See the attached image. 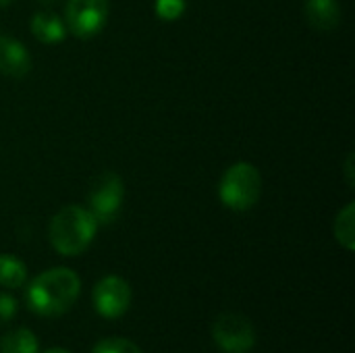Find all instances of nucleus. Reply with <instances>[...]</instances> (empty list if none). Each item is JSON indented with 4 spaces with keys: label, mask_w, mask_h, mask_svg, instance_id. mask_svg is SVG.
Wrapping results in <instances>:
<instances>
[{
    "label": "nucleus",
    "mask_w": 355,
    "mask_h": 353,
    "mask_svg": "<svg viewBox=\"0 0 355 353\" xmlns=\"http://www.w3.org/2000/svg\"><path fill=\"white\" fill-rule=\"evenodd\" d=\"M212 339L220 352L248 353L256 345V331L243 314L225 312L212 325Z\"/></svg>",
    "instance_id": "obj_6"
},
{
    "label": "nucleus",
    "mask_w": 355,
    "mask_h": 353,
    "mask_svg": "<svg viewBox=\"0 0 355 353\" xmlns=\"http://www.w3.org/2000/svg\"><path fill=\"white\" fill-rule=\"evenodd\" d=\"M98 227L100 225L87 208L73 204L60 208L52 216L48 227V239L60 256H79L92 246Z\"/></svg>",
    "instance_id": "obj_2"
},
{
    "label": "nucleus",
    "mask_w": 355,
    "mask_h": 353,
    "mask_svg": "<svg viewBox=\"0 0 355 353\" xmlns=\"http://www.w3.org/2000/svg\"><path fill=\"white\" fill-rule=\"evenodd\" d=\"M335 239L339 241L341 248H345L347 252L355 250V204L349 202L343 210H339L337 218H335Z\"/></svg>",
    "instance_id": "obj_13"
},
{
    "label": "nucleus",
    "mask_w": 355,
    "mask_h": 353,
    "mask_svg": "<svg viewBox=\"0 0 355 353\" xmlns=\"http://www.w3.org/2000/svg\"><path fill=\"white\" fill-rule=\"evenodd\" d=\"M345 175H347V185L354 189V183H355V179H354V154H349L347 156V164H345Z\"/></svg>",
    "instance_id": "obj_17"
},
{
    "label": "nucleus",
    "mask_w": 355,
    "mask_h": 353,
    "mask_svg": "<svg viewBox=\"0 0 355 353\" xmlns=\"http://www.w3.org/2000/svg\"><path fill=\"white\" fill-rule=\"evenodd\" d=\"M17 310H19L17 300L8 293H0V327L8 325L17 316Z\"/></svg>",
    "instance_id": "obj_16"
},
{
    "label": "nucleus",
    "mask_w": 355,
    "mask_h": 353,
    "mask_svg": "<svg viewBox=\"0 0 355 353\" xmlns=\"http://www.w3.org/2000/svg\"><path fill=\"white\" fill-rule=\"evenodd\" d=\"M29 29L44 44H60L67 37V25H64V21L58 15L48 12V10L35 12L31 17Z\"/></svg>",
    "instance_id": "obj_10"
},
{
    "label": "nucleus",
    "mask_w": 355,
    "mask_h": 353,
    "mask_svg": "<svg viewBox=\"0 0 355 353\" xmlns=\"http://www.w3.org/2000/svg\"><path fill=\"white\" fill-rule=\"evenodd\" d=\"M27 281V266L12 254H0V287L19 289Z\"/></svg>",
    "instance_id": "obj_11"
},
{
    "label": "nucleus",
    "mask_w": 355,
    "mask_h": 353,
    "mask_svg": "<svg viewBox=\"0 0 355 353\" xmlns=\"http://www.w3.org/2000/svg\"><path fill=\"white\" fill-rule=\"evenodd\" d=\"M108 0H69L64 6V25L79 40L96 37L108 23Z\"/></svg>",
    "instance_id": "obj_5"
},
{
    "label": "nucleus",
    "mask_w": 355,
    "mask_h": 353,
    "mask_svg": "<svg viewBox=\"0 0 355 353\" xmlns=\"http://www.w3.org/2000/svg\"><path fill=\"white\" fill-rule=\"evenodd\" d=\"M185 8H187L185 0H156V4H154V10H156V15L162 21H177V19H181Z\"/></svg>",
    "instance_id": "obj_15"
},
{
    "label": "nucleus",
    "mask_w": 355,
    "mask_h": 353,
    "mask_svg": "<svg viewBox=\"0 0 355 353\" xmlns=\"http://www.w3.org/2000/svg\"><path fill=\"white\" fill-rule=\"evenodd\" d=\"M81 293V279L67 266L40 273L27 287V308L44 318L67 314Z\"/></svg>",
    "instance_id": "obj_1"
},
{
    "label": "nucleus",
    "mask_w": 355,
    "mask_h": 353,
    "mask_svg": "<svg viewBox=\"0 0 355 353\" xmlns=\"http://www.w3.org/2000/svg\"><path fill=\"white\" fill-rule=\"evenodd\" d=\"M31 71L29 50L15 37H0V73L12 79H21Z\"/></svg>",
    "instance_id": "obj_8"
},
{
    "label": "nucleus",
    "mask_w": 355,
    "mask_h": 353,
    "mask_svg": "<svg viewBox=\"0 0 355 353\" xmlns=\"http://www.w3.org/2000/svg\"><path fill=\"white\" fill-rule=\"evenodd\" d=\"M0 353H40V341L29 329H15L2 335Z\"/></svg>",
    "instance_id": "obj_12"
},
{
    "label": "nucleus",
    "mask_w": 355,
    "mask_h": 353,
    "mask_svg": "<svg viewBox=\"0 0 355 353\" xmlns=\"http://www.w3.org/2000/svg\"><path fill=\"white\" fill-rule=\"evenodd\" d=\"M92 353H144L139 350V345H135L131 339L125 337H106L102 339Z\"/></svg>",
    "instance_id": "obj_14"
},
{
    "label": "nucleus",
    "mask_w": 355,
    "mask_h": 353,
    "mask_svg": "<svg viewBox=\"0 0 355 353\" xmlns=\"http://www.w3.org/2000/svg\"><path fill=\"white\" fill-rule=\"evenodd\" d=\"M42 353H73V352L62 350V347H50V350H46V352H42Z\"/></svg>",
    "instance_id": "obj_18"
},
{
    "label": "nucleus",
    "mask_w": 355,
    "mask_h": 353,
    "mask_svg": "<svg viewBox=\"0 0 355 353\" xmlns=\"http://www.w3.org/2000/svg\"><path fill=\"white\" fill-rule=\"evenodd\" d=\"M10 2H12V0H0V6H8Z\"/></svg>",
    "instance_id": "obj_19"
},
{
    "label": "nucleus",
    "mask_w": 355,
    "mask_h": 353,
    "mask_svg": "<svg viewBox=\"0 0 355 353\" xmlns=\"http://www.w3.org/2000/svg\"><path fill=\"white\" fill-rule=\"evenodd\" d=\"M131 298L133 295H131L129 283L119 275L102 277L92 291L94 308L106 320H116V318L125 316L131 306Z\"/></svg>",
    "instance_id": "obj_7"
},
{
    "label": "nucleus",
    "mask_w": 355,
    "mask_h": 353,
    "mask_svg": "<svg viewBox=\"0 0 355 353\" xmlns=\"http://www.w3.org/2000/svg\"><path fill=\"white\" fill-rule=\"evenodd\" d=\"M262 193V175L252 162L231 164L218 183L220 202L235 212L252 210Z\"/></svg>",
    "instance_id": "obj_3"
},
{
    "label": "nucleus",
    "mask_w": 355,
    "mask_h": 353,
    "mask_svg": "<svg viewBox=\"0 0 355 353\" xmlns=\"http://www.w3.org/2000/svg\"><path fill=\"white\" fill-rule=\"evenodd\" d=\"M306 21L318 31H333L341 23V6L337 0H306Z\"/></svg>",
    "instance_id": "obj_9"
},
{
    "label": "nucleus",
    "mask_w": 355,
    "mask_h": 353,
    "mask_svg": "<svg viewBox=\"0 0 355 353\" xmlns=\"http://www.w3.org/2000/svg\"><path fill=\"white\" fill-rule=\"evenodd\" d=\"M125 200V183L123 179L112 173H100L87 191V210L96 218L98 225H112L123 208Z\"/></svg>",
    "instance_id": "obj_4"
}]
</instances>
